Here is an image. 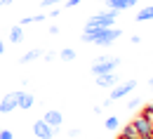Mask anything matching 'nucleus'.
I'll use <instances>...</instances> for the list:
<instances>
[{
  "label": "nucleus",
  "mask_w": 153,
  "mask_h": 139,
  "mask_svg": "<svg viewBox=\"0 0 153 139\" xmlns=\"http://www.w3.org/2000/svg\"><path fill=\"white\" fill-rule=\"evenodd\" d=\"M120 66V59L118 57H104L92 64V76H99V73H108V71H115Z\"/></svg>",
  "instance_id": "1"
},
{
  "label": "nucleus",
  "mask_w": 153,
  "mask_h": 139,
  "mask_svg": "<svg viewBox=\"0 0 153 139\" xmlns=\"http://www.w3.org/2000/svg\"><path fill=\"white\" fill-rule=\"evenodd\" d=\"M120 28H115V26H108V28H101L99 31V36L94 38V45H101V47H106V45H111L115 40L120 38Z\"/></svg>",
  "instance_id": "2"
},
{
  "label": "nucleus",
  "mask_w": 153,
  "mask_h": 139,
  "mask_svg": "<svg viewBox=\"0 0 153 139\" xmlns=\"http://www.w3.org/2000/svg\"><path fill=\"white\" fill-rule=\"evenodd\" d=\"M115 19H118V12H104V14H94L92 19L87 21L85 26H99V28H108V26H113Z\"/></svg>",
  "instance_id": "3"
},
{
  "label": "nucleus",
  "mask_w": 153,
  "mask_h": 139,
  "mask_svg": "<svg viewBox=\"0 0 153 139\" xmlns=\"http://www.w3.org/2000/svg\"><path fill=\"white\" fill-rule=\"evenodd\" d=\"M57 132H59V127L47 125L45 120H36V123H33V135H36L38 139H52Z\"/></svg>",
  "instance_id": "4"
},
{
  "label": "nucleus",
  "mask_w": 153,
  "mask_h": 139,
  "mask_svg": "<svg viewBox=\"0 0 153 139\" xmlns=\"http://www.w3.org/2000/svg\"><path fill=\"white\" fill-rule=\"evenodd\" d=\"M132 125H134V130L139 132V137H149V135H153V120H149L146 116H141V113L132 120Z\"/></svg>",
  "instance_id": "5"
},
{
  "label": "nucleus",
  "mask_w": 153,
  "mask_h": 139,
  "mask_svg": "<svg viewBox=\"0 0 153 139\" xmlns=\"http://www.w3.org/2000/svg\"><path fill=\"white\" fill-rule=\"evenodd\" d=\"M134 87H137V80H127V83H123V85H118V87L111 90V97H108V99H111V101L123 99V97H127V94L132 92Z\"/></svg>",
  "instance_id": "6"
},
{
  "label": "nucleus",
  "mask_w": 153,
  "mask_h": 139,
  "mask_svg": "<svg viewBox=\"0 0 153 139\" xmlns=\"http://www.w3.org/2000/svg\"><path fill=\"white\" fill-rule=\"evenodd\" d=\"M19 92H21V90H17V92H10V94H5V97H2V101H0V113H12V111L17 109Z\"/></svg>",
  "instance_id": "7"
},
{
  "label": "nucleus",
  "mask_w": 153,
  "mask_h": 139,
  "mask_svg": "<svg viewBox=\"0 0 153 139\" xmlns=\"http://www.w3.org/2000/svg\"><path fill=\"white\" fill-rule=\"evenodd\" d=\"M115 83H118V73H115V71L99 73V76H97V85H99V87H113Z\"/></svg>",
  "instance_id": "8"
},
{
  "label": "nucleus",
  "mask_w": 153,
  "mask_h": 139,
  "mask_svg": "<svg viewBox=\"0 0 153 139\" xmlns=\"http://www.w3.org/2000/svg\"><path fill=\"white\" fill-rule=\"evenodd\" d=\"M45 123H47V125H52V127H61V123H64V116H61V113H59L57 109H50V111H47V113H45Z\"/></svg>",
  "instance_id": "9"
},
{
  "label": "nucleus",
  "mask_w": 153,
  "mask_h": 139,
  "mask_svg": "<svg viewBox=\"0 0 153 139\" xmlns=\"http://www.w3.org/2000/svg\"><path fill=\"white\" fill-rule=\"evenodd\" d=\"M108 2V7L113 10V12H123V10H130V7H134L139 0H106Z\"/></svg>",
  "instance_id": "10"
},
{
  "label": "nucleus",
  "mask_w": 153,
  "mask_h": 139,
  "mask_svg": "<svg viewBox=\"0 0 153 139\" xmlns=\"http://www.w3.org/2000/svg\"><path fill=\"white\" fill-rule=\"evenodd\" d=\"M33 104H36V97L31 94V92H19V101H17V109H33Z\"/></svg>",
  "instance_id": "11"
},
{
  "label": "nucleus",
  "mask_w": 153,
  "mask_h": 139,
  "mask_svg": "<svg viewBox=\"0 0 153 139\" xmlns=\"http://www.w3.org/2000/svg\"><path fill=\"white\" fill-rule=\"evenodd\" d=\"M10 40H12L14 45L24 40V26H21V24H17V26H12V28H10Z\"/></svg>",
  "instance_id": "12"
},
{
  "label": "nucleus",
  "mask_w": 153,
  "mask_h": 139,
  "mask_svg": "<svg viewBox=\"0 0 153 139\" xmlns=\"http://www.w3.org/2000/svg\"><path fill=\"white\" fill-rule=\"evenodd\" d=\"M42 57V50H31V52H26L24 57H21V64H31V61H36V59H40Z\"/></svg>",
  "instance_id": "13"
},
{
  "label": "nucleus",
  "mask_w": 153,
  "mask_h": 139,
  "mask_svg": "<svg viewBox=\"0 0 153 139\" xmlns=\"http://www.w3.org/2000/svg\"><path fill=\"white\" fill-rule=\"evenodd\" d=\"M120 139H139V132L134 130L132 123H130L127 127H123V132H120Z\"/></svg>",
  "instance_id": "14"
},
{
  "label": "nucleus",
  "mask_w": 153,
  "mask_h": 139,
  "mask_svg": "<svg viewBox=\"0 0 153 139\" xmlns=\"http://www.w3.org/2000/svg\"><path fill=\"white\" fill-rule=\"evenodd\" d=\"M149 19H153V7H144L137 14V21H149Z\"/></svg>",
  "instance_id": "15"
},
{
  "label": "nucleus",
  "mask_w": 153,
  "mask_h": 139,
  "mask_svg": "<svg viewBox=\"0 0 153 139\" xmlns=\"http://www.w3.org/2000/svg\"><path fill=\"white\" fill-rule=\"evenodd\" d=\"M118 125H120V120L115 118V116H108V118L104 120V127H106V130H111V132H113V130H118Z\"/></svg>",
  "instance_id": "16"
},
{
  "label": "nucleus",
  "mask_w": 153,
  "mask_h": 139,
  "mask_svg": "<svg viewBox=\"0 0 153 139\" xmlns=\"http://www.w3.org/2000/svg\"><path fill=\"white\" fill-rule=\"evenodd\" d=\"M59 57H61L64 61H73V59H76V50H73V47H66V50L59 52Z\"/></svg>",
  "instance_id": "17"
},
{
  "label": "nucleus",
  "mask_w": 153,
  "mask_h": 139,
  "mask_svg": "<svg viewBox=\"0 0 153 139\" xmlns=\"http://www.w3.org/2000/svg\"><path fill=\"white\" fill-rule=\"evenodd\" d=\"M47 19V14H36V17H26V19H21V26H26V24H40V21Z\"/></svg>",
  "instance_id": "18"
},
{
  "label": "nucleus",
  "mask_w": 153,
  "mask_h": 139,
  "mask_svg": "<svg viewBox=\"0 0 153 139\" xmlns=\"http://www.w3.org/2000/svg\"><path fill=\"white\" fill-rule=\"evenodd\" d=\"M141 116H146L149 120H153V104H151V106H146V109L141 111Z\"/></svg>",
  "instance_id": "19"
},
{
  "label": "nucleus",
  "mask_w": 153,
  "mask_h": 139,
  "mask_svg": "<svg viewBox=\"0 0 153 139\" xmlns=\"http://www.w3.org/2000/svg\"><path fill=\"white\" fill-rule=\"evenodd\" d=\"M59 2H66V0H42L40 5L42 7H52V5H59Z\"/></svg>",
  "instance_id": "20"
},
{
  "label": "nucleus",
  "mask_w": 153,
  "mask_h": 139,
  "mask_svg": "<svg viewBox=\"0 0 153 139\" xmlns=\"http://www.w3.org/2000/svg\"><path fill=\"white\" fill-rule=\"evenodd\" d=\"M139 106H141V99H137V97L130 99V104H127V109H139Z\"/></svg>",
  "instance_id": "21"
},
{
  "label": "nucleus",
  "mask_w": 153,
  "mask_h": 139,
  "mask_svg": "<svg viewBox=\"0 0 153 139\" xmlns=\"http://www.w3.org/2000/svg\"><path fill=\"white\" fill-rule=\"evenodd\" d=\"M0 139H14V135L10 130H0Z\"/></svg>",
  "instance_id": "22"
},
{
  "label": "nucleus",
  "mask_w": 153,
  "mask_h": 139,
  "mask_svg": "<svg viewBox=\"0 0 153 139\" xmlns=\"http://www.w3.org/2000/svg\"><path fill=\"white\" fill-rule=\"evenodd\" d=\"M80 2H82V0H66V5H68V7H78Z\"/></svg>",
  "instance_id": "23"
},
{
  "label": "nucleus",
  "mask_w": 153,
  "mask_h": 139,
  "mask_svg": "<svg viewBox=\"0 0 153 139\" xmlns=\"http://www.w3.org/2000/svg\"><path fill=\"white\" fill-rule=\"evenodd\" d=\"M7 5H12V0H0V7H7Z\"/></svg>",
  "instance_id": "24"
},
{
  "label": "nucleus",
  "mask_w": 153,
  "mask_h": 139,
  "mask_svg": "<svg viewBox=\"0 0 153 139\" xmlns=\"http://www.w3.org/2000/svg\"><path fill=\"white\" fill-rule=\"evenodd\" d=\"M2 52H5V42L0 40V54H2Z\"/></svg>",
  "instance_id": "25"
},
{
  "label": "nucleus",
  "mask_w": 153,
  "mask_h": 139,
  "mask_svg": "<svg viewBox=\"0 0 153 139\" xmlns=\"http://www.w3.org/2000/svg\"><path fill=\"white\" fill-rule=\"evenodd\" d=\"M151 90H153V78H151Z\"/></svg>",
  "instance_id": "26"
},
{
  "label": "nucleus",
  "mask_w": 153,
  "mask_h": 139,
  "mask_svg": "<svg viewBox=\"0 0 153 139\" xmlns=\"http://www.w3.org/2000/svg\"><path fill=\"white\" fill-rule=\"evenodd\" d=\"M99 2H106V0H99Z\"/></svg>",
  "instance_id": "27"
}]
</instances>
